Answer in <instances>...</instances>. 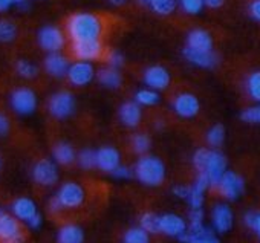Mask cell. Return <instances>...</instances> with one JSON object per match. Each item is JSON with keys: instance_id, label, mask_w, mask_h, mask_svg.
Listing matches in <instances>:
<instances>
[{"instance_id": "cell-1", "label": "cell", "mask_w": 260, "mask_h": 243, "mask_svg": "<svg viewBox=\"0 0 260 243\" xmlns=\"http://www.w3.org/2000/svg\"><path fill=\"white\" fill-rule=\"evenodd\" d=\"M103 32L101 20L89 13L74 14L68 20V34L74 43L80 42H96Z\"/></svg>"}, {"instance_id": "cell-2", "label": "cell", "mask_w": 260, "mask_h": 243, "mask_svg": "<svg viewBox=\"0 0 260 243\" xmlns=\"http://www.w3.org/2000/svg\"><path fill=\"white\" fill-rule=\"evenodd\" d=\"M135 176L149 187H158L166 179V165L156 156H143L135 167Z\"/></svg>"}, {"instance_id": "cell-3", "label": "cell", "mask_w": 260, "mask_h": 243, "mask_svg": "<svg viewBox=\"0 0 260 243\" xmlns=\"http://www.w3.org/2000/svg\"><path fill=\"white\" fill-rule=\"evenodd\" d=\"M55 199L58 200L61 211L63 210H75L78 206H81L84 203L86 199V193L84 188L77 184V182H66L60 187Z\"/></svg>"}, {"instance_id": "cell-4", "label": "cell", "mask_w": 260, "mask_h": 243, "mask_svg": "<svg viewBox=\"0 0 260 243\" xmlns=\"http://www.w3.org/2000/svg\"><path fill=\"white\" fill-rule=\"evenodd\" d=\"M216 188L219 190L220 196L226 200H236L245 190V181L236 171H225Z\"/></svg>"}, {"instance_id": "cell-5", "label": "cell", "mask_w": 260, "mask_h": 243, "mask_svg": "<svg viewBox=\"0 0 260 243\" xmlns=\"http://www.w3.org/2000/svg\"><path fill=\"white\" fill-rule=\"evenodd\" d=\"M75 110V98L71 92H57L49 99V112L57 119H64L71 116Z\"/></svg>"}, {"instance_id": "cell-6", "label": "cell", "mask_w": 260, "mask_h": 243, "mask_svg": "<svg viewBox=\"0 0 260 243\" xmlns=\"http://www.w3.org/2000/svg\"><path fill=\"white\" fill-rule=\"evenodd\" d=\"M225 171H226V158L217 150H210L205 167L201 171V173L207 175V178L210 181V187H217V184Z\"/></svg>"}, {"instance_id": "cell-7", "label": "cell", "mask_w": 260, "mask_h": 243, "mask_svg": "<svg viewBox=\"0 0 260 243\" xmlns=\"http://www.w3.org/2000/svg\"><path fill=\"white\" fill-rule=\"evenodd\" d=\"M11 107L19 115H31L37 109V96L28 87L16 89L11 93Z\"/></svg>"}, {"instance_id": "cell-8", "label": "cell", "mask_w": 260, "mask_h": 243, "mask_svg": "<svg viewBox=\"0 0 260 243\" xmlns=\"http://www.w3.org/2000/svg\"><path fill=\"white\" fill-rule=\"evenodd\" d=\"M173 110L178 116L185 118V119H191L199 113L201 102H199L196 95L184 92V93H179L173 99Z\"/></svg>"}, {"instance_id": "cell-9", "label": "cell", "mask_w": 260, "mask_h": 243, "mask_svg": "<svg viewBox=\"0 0 260 243\" xmlns=\"http://www.w3.org/2000/svg\"><path fill=\"white\" fill-rule=\"evenodd\" d=\"M8 240H23V228L20 222L0 210V241H8Z\"/></svg>"}, {"instance_id": "cell-10", "label": "cell", "mask_w": 260, "mask_h": 243, "mask_svg": "<svg viewBox=\"0 0 260 243\" xmlns=\"http://www.w3.org/2000/svg\"><path fill=\"white\" fill-rule=\"evenodd\" d=\"M32 178L39 185L43 187H52L58 181V170L57 165L49 159L39 161L32 168Z\"/></svg>"}, {"instance_id": "cell-11", "label": "cell", "mask_w": 260, "mask_h": 243, "mask_svg": "<svg viewBox=\"0 0 260 243\" xmlns=\"http://www.w3.org/2000/svg\"><path fill=\"white\" fill-rule=\"evenodd\" d=\"M211 222H213V228L216 232H219V234L228 232L234 223V214H233V210L230 208V205H226V203L214 205V208L211 211Z\"/></svg>"}, {"instance_id": "cell-12", "label": "cell", "mask_w": 260, "mask_h": 243, "mask_svg": "<svg viewBox=\"0 0 260 243\" xmlns=\"http://www.w3.org/2000/svg\"><path fill=\"white\" fill-rule=\"evenodd\" d=\"M39 43L45 51L54 54L64 46V37L57 26H45L39 32Z\"/></svg>"}, {"instance_id": "cell-13", "label": "cell", "mask_w": 260, "mask_h": 243, "mask_svg": "<svg viewBox=\"0 0 260 243\" xmlns=\"http://www.w3.org/2000/svg\"><path fill=\"white\" fill-rule=\"evenodd\" d=\"M68 78L69 81L74 84V86H86L89 84L93 77H95V71H93V66L89 63V61H77L74 63L72 66H69L68 69Z\"/></svg>"}, {"instance_id": "cell-14", "label": "cell", "mask_w": 260, "mask_h": 243, "mask_svg": "<svg viewBox=\"0 0 260 243\" xmlns=\"http://www.w3.org/2000/svg\"><path fill=\"white\" fill-rule=\"evenodd\" d=\"M144 83L152 90H164L170 84V74L162 66H152L144 72Z\"/></svg>"}, {"instance_id": "cell-15", "label": "cell", "mask_w": 260, "mask_h": 243, "mask_svg": "<svg viewBox=\"0 0 260 243\" xmlns=\"http://www.w3.org/2000/svg\"><path fill=\"white\" fill-rule=\"evenodd\" d=\"M187 222L178 214H164L159 216V232H164L172 237H179L187 231Z\"/></svg>"}, {"instance_id": "cell-16", "label": "cell", "mask_w": 260, "mask_h": 243, "mask_svg": "<svg viewBox=\"0 0 260 243\" xmlns=\"http://www.w3.org/2000/svg\"><path fill=\"white\" fill-rule=\"evenodd\" d=\"M121 165L119 152L115 147H101L96 150V167L101 171L112 173L115 168Z\"/></svg>"}, {"instance_id": "cell-17", "label": "cell", "mask_w": 260, "mask_h": 243, "mask_svg": "<svg viewBox=\"0 0 260 243\" xmlns=\"http://www.w3.org/2000/svg\"><path fill=\"white\" fill-rule=\"evenodd\" d=\"M72 54L80 60V61H90L96 60L103 54V46L100 40L96 42H80V43H72Z\"/></svg>"}, {"instance_id": "cell-18", "label": "cell", "mask_w": 260, "mask_h": 243, "mask_svg": "<svg viewBox=\"0 0 260 243\" xmlns=\"http://www.w3.org/2000/svg\"><path fill=\"white\" fill-rule=\"evenodd\" d=\"M184 57L194 66H199V67H204V69H213L217 66L219 63V58L217 55L210 51V52H204V51H194V49H190V48H184L182 51Z\"/></svg>"}, {"instance_id": "cell-19", "label": "cell", "mask_w": 260, "mask_h": 243, "mask_svg": "<svg viewBox=\"0 0 260 243\" xmlns=\"http://www.w3.org/2000/svg\"><path fill=\"white\" fill-rule=\"evenodd\" d=\"M187 48L194 49V51L210 52L213 51V37L205 29H201V28L191 29L187 36Z\"/></svg>"}, {"instance_id": "cell-20", "label": "cell", "mask_w": 260, "mask_h": 243, "mask_svg": "<svg viewBox=\"0 0 260 243\" xmlns=\"http://www.w3.org/2000/svg\"><path fill=\"white\" fill-rule=\"evenodd\" d=\"M178 238L182 243H220L219 238L216 237V234L213 232V229L207 228L205 225L198 231H188L187 229Z\"/></svg>"}, {"instance_id": "cell-21", "label": "cell", "mask_w": 260, "mask_h": 243, "mask_svg": "<svg viewBox=\"0 0 260 243\" xmlns=\"http://www.w3.org/2000/svg\"><path fill=\"white\" fill-rule=\"evenodd\" d=\"M141 107L134 101H127L119 109L121 123L127 127H137L141 123Z\"/></svg>"}, {"instance_id": "cell-22", "label": "cell", "mask_w": 260, "mask_h": 243, "mask_svg": "<svg viewBox=\"0 0 260 243\" xmlns=\"http://www.w3.org/2000/svg\"><path fill=\"white\" fill-rule=\"evenodd\" d=\"M37 213H39V211H37V206H36L34 200L29 199V197H19V199H16L14 203H13V214H14V217L19 219V220H23V222H26V223H28Z\"/></svg>"}, {"instance_id": "cell-23", "label": "cell", "mask_w": 260, "mask_h": 243, "mask_svg": "<svg viewBox=\"0 0 260 243\" xmlns=\"http://www.w3.org/2000/svg\"><path fill=\"white\" fill-rule=\"evenodd\" d=\"M45 69L49 75L60 78V77H64L68 74L69 63L63 55H60L58 52H54L45 58Z\"/></svg>"}, {"instance_id": "cell-24", "label": "cell", "mask_w": 260, "mask_h": 243, "mask_svg": "<svg viewBox=\"0 0 260 243\" xmlns=\"http://www.w3.org/2000/svg\"><path fill=\"white\" fill-rule=\"evenodd\" d=\"M58 243H83L84 241V232L78 225L68 223L63 225L57 235Z\"/></svg>"}, {"instance_id": "cell-25", "label": "cell", "mask_w": 260, "mask_h": 243, "mask_svg": "<svg viewBox=\"0 0 260 243\" xmlns=\"http://www.w3.org/2000/svg\"><path fill=\"white\" fill-rule=\"evenodd\" d=\"M52 155H54L55 162L60 164V165H69V164H72V162L75 161V152H74V149H72L69 144H66V143L57 144V146L54 147Z\"/></svg>"}, {"instance_id": "cell-26", "label": "cell", "mask_w": 260, "mask_h": 243, "mask_svg": "<svg viewBox=\"0 0 260 243\" xmlns=\"http://www.w3.org/2000/svg\"><path fill=\"white\" fill-rule=\"evenodd\" d=\"M98 81L109 87V89H116L121 86V75L118 72V69H113V67H106V69H101L98 72Z\"/></svg>"}, {"instance_id": "cell-27", "label": "cell", "mask_w": 260, "mask_h": 243, "mask_svg": "<svg viewBox=\"0 0 260 243\" xmlns=\"http://www.w3.org/2000/svg\"><path fill=\"white\" fill-rule=\"evenodd\" d=\"M245 89L248 96L260 104V71H254L248 75L245 81Z\"/></svg>"}, {"instance_id": "cell-28", "label": "cell", "mask_w": 260, "mask_h": 243, "mask_svg": "<svg viewBox=\"0 0 260 243\" xmlns=\"http://www.w3.org/2000/svg\"><path fill=\"white\" fill-rule=\"evenodd\" d=\"M124 243H150L149 232H146L143 228H130L125 231L122 237Z\"/></svg>"}, {"instance_id": "cell-29", "label": "cell", "mask_w": 260, "mask_h": 243, "mask_svg": "<svg viewBox=\"0 0 260 243\" xmlns=\"http://www.w3.org/2000/svg\"><path fill=\"white\" fill-rule=\"evenodd\" d=\"M225 141V127L222 124H216L213 127H210V130L207 132V143L211 147H220Z\"/></svg>"}, {"instance_id": "cell-30", "label": "cell", "mask_w": 260, "mask_h": 243, "mask_svg": "<svg viewBox=\"0 0 260 243\" xmlns=\"http://www.w3.org/2000/svg\"><path fill=\"white\" fill-rule=\"evenodd\" d=\"M140 225H141L140 228H143L146 232L156 234L159 232V216H156L155 213H146L141 216Z\"/></svg>"}, {"instance_id": "cell-31", "label": "cell", "mask_w": 260, "mask_h": 243, "mask_svg": "<svg viewBox=\"0 0 260 243\" xmlns=\"http://www.w3.org/2000/svg\"><path fill=\"white\" fill-rule=\"evenodd\" d=\"M149 5L152 7V10L156 14L169 16V14H172L176 10L178 2H176V0H152Z\"/></svg>"}, {"instance_id": "cell-32", "label": "cell", "mask_w": 260, "mask_h": 243, "mask_svg": "<svg viewBox=\"0 0 260 243\" xmlns=\"http://www.w3.org/2000/svg\"><path fill=\"white\" fill-rule=\"evenodd\" d=\"M137 104H143V106H155L159 102V95L158 92L152 90V89H141L137 92L135 95Z\"/></svg>"}, {"instance_id": "cell-33", "label": "cell", "mask_w": 260, "mask_h": 243, "mask_svg": "<svg viewBox=\"0 0 260 243\" xmlns=\"http://www.w3.org/2000/svg\"><path fill=\"white\" fill-rule=\"evenodd\" d=\"M17 37V28L10 20H0V42L10 43Z\"/></svg>"}, {"instance_id": "cell-34", "label": "cell", "mask_w": 260, "mask_h": 243, "mask_svg": "<svg viewBox=\"0 0 260 243\" xmlns=\"http://www.w3.org/2000/svg\"><path fill=\"white\" fill-rule=\"evenodd\" d=\"M78 165L84 170H92L93 167H96V152L86 149L83 152H80L78 155Z\"/></svg>"}, {"instance_id": "cell-35", "label": "cell", "mask_w": 260, "mask_h": 243, "mask_svg": "<svg viewBox=\"0 0 260 243\" xmlns=\"http://www.w3.org/2000/svg\"><path fill=\"white\" fill-rule=\"evenodd\" d=\"M16 69H17L19 75L23 77V78H34L37 75V72H39L37 71V66L32 64L28 60H19L17 64H16Z\"/></svg>"}, {"instance_id": "cell-36", "label": "cell", "mask_w": 260, "mask_h": 243, "mask_svg": "<svg viewBox=\"0 0 260 243\" xmlns=\"http://www.w3.org/2000/svg\"><path fill=\"white\" fill-rule=\"evenodd\" d=\"M181 8L184 13L190 14V16H196L204 10V0H179Z\"/></svg>"}, {"instance_id": "cell-37", "label": "cell", "mask_w": 260, "mask_h": 243, "mask_svg": "<svg viewBox=\"0 0 260 243\" xmlns=\"http://www.w3.org/2000/svg\"><path fill=\"white\" fill-rule=\"evenodd\" d=\"M132 147L137 153H147L150 149V138L144 133H138L132 138Z\"/></svg>"}, {"instance_id": "cell-38", "label": "cell", "mask_w": 260, "mask_h": 243, "mask_svg": "<svg viewBox=\"0 0 260 243\" xmlns=\"http://www.w3.org/2000/svg\"><path fill=\"white\" fill-rule=\"evenodd\" d=\"M240 118L245 121V123L260 124V104H257V106H251V107L245 109V110L242 112Z\"/></svg>"}, {"instance_id": "cell-39", "label": "cell", "mask_w": 260, "mask_h": 243, "mask_svg": "<svg viewBox=\"0 0 260 243\" xmlns=\"http://www.w3.org/2000/svg\"><path fill=\"white\" fill-rule=\"evenodd\" d=\"M190 225H188V231H198L204 226V210L198 208V210H191L190 211Z\"/></svg>"}, {"instance_id": "cell-40", "label": "cell", "mask_w": 260, "mask_h": 243, "mask_svg": "<svg viewBox=\"0 0 260 243\" xmlns=\"http://www.w3.org/2000/svg\"><path fill=\"white\" fill-rule=\"evenodd\" d=\"M245 225L255 231L260 237V211H248L245 214Z\"/></svg>"}, {"instance_id": "cell-41", "label": "cell", "mask_w": 260, "mask_h": 243, "mask_svg": "<svg viewBox=\"0 0 260 243\" xmlns=\"http://www.w3.org/2000/svg\"><path fill=\"white\" fill-rule=\"evenodd\" d=\"M204 191H199L196 190L194 187H190V196H188V203L191 206V210H198V208H202L204 205Z\"/></svg>"}, {"instance_id": "cell-42", "label": "cell", "mask_w": 260, "mask_h": 243, "mask_svg": "<svg viewBox=\"0 0 260 243\" xmlns=\"http://www.w3.org/2000/svg\"><path fill=\"white\" fill-rule=\"evenodd\" d=\"M208 153L210 150L208 149H198L193 155V164L196 167V170L201 173L205 167V162H207V158H208Z\"/></svg>"}, {"instance_id": "cell-43", "label": "cell", "mask_w": 260, "mask_h": 243, "mask_svg": "<svg viewBox=\"0 0 260 243\" xmlns=\"http://www.w3.org/2000/svg\"><path fill=\"white\" fill-rule=\"evenodd\" d=\"M196 190H199V191H207V188L210 187V181H208V178H207V175L205 173H199L198 175V178H196V181H194V185H193Z\"/></svg>"}, {"instance_id": "cell-44", "label": "cell", "mask_w": 260, "mask_h": 243, "mask_svg": "<svg viewBox=\"0 0 260 243\" xmlns=\"http://www.w3.org/2000/svg\"><path fill=\"white\" fill-rule=\"evenodd\" d=\"M122 63H124V57L119 52H116V51L110 52V55H109V64H110V67L118 69Z\"/></svg>"}, {"instance_id": "cell-45", "label": "cell", "mask_w": 260, "mask_h": 243, "mask_svg": "<svg viewBox=\"0 0 260 243\" xmlns=\"http://www.w3.org/2000/svg\"><path fill=\"white\" fill-rule=\"evenodd\" d=\"M112 175L118 179H128L130 176H132V171H130V168H127L125 165H119L118 168H115L112 171Z\"/></svg>"}, {"instance_id": "cell-46", "label": "cell", "mask_w": 260, "mask_h": 243, "mask_svg": "<svg viewBox=\"0 0 260 243\" xmlns=\"http://www.w3.org/2000/svg\"><path fill=\"white\" fill-rule=\"evenodd\" d=\"M248 10H249L251 17L254 20L260 22V0H252V2L249 4V7H248Z\"/></svg>"}, {"instance_id": "cell-47", "label": "cell", "mask_w": 260, "mask_h": 243, "mask_svg": "<svg viewBox=\"0 0 260 243\" xmlns=\"http://www.w3.org/2000/svg\"><path fill=\"white\" fill-rule=\"evenodd\" d=\"M173 194L179 199H188L190 196V187L187 185H176L173 187Z\"/></svg>"}, {"instance_id": "cell-48", "label": "cell", "mask_w": 260, "mask_h": 243, "mask_svg": "<svg viewBox=\"0 0 260 243\" xmlns=\"http://www.w3.org/2000/svg\"><path fill=\"white\" fill-rule=\"evenodd\" d=\"M8 132H10V119L4 113H0V136L8 135Z\"/></svg>"}, {"instance_id": "cell-49", "label": "cell", "mask_w": 260, "mask_h": 243, "mask_svg": "<svg viewBox=\"0 0 260 243\" xmlns=\"http://www.w3.org/2000/svg\"><path fill=\"white\" fill-rule=\"evenodd\" d=\"M223 4H225V0H204V5L211 10H217L220 7H223Z\"/></svg>"}, {"instance_id": "cell-50", "label": "cell", "mask_w": 260, "mask_h": 243, "mask_svg": "<svg viewBox=\"0 0 260 243\" xmlns=\"http://www.w3.org/2000/svg\"><path fill=\"white\" fill-rule=\"evenodd\" d=\"M42 222H43V219H42V216L37 213V214H36V216L28 222V225H29L31 228H34V229H39V228L42 226Z\"/></svg>"}, {"instance_id": "cell-51", "label": "cell", "mask_w": 260, "mask_h": 243, "mask_svg": "<svg viewBox=\"0 0 260 243\" xmlns=\"http://www.w3.org/2000/svg\"><path fill=\"white\" fill-rule=\"evenodd\" d=\"M10 7H11V2H10V0H0V13L7 11Z\"/></svg>"}, {"instance_id": "cell-52", "label": "cell", "mask_w": 260, "mask_h": 243, "mask_svg": "<svg viewBox=\"0 0 260 243\" xmlns=\"http://www.w3.org/2000/svg\"><path fill=\"white\" fill-rule=\"evenodd\" d=\"M109 2L112 5H115V7H121V5H124L127 2V0H109Z\"/></svg>"}, {"instance_id": "cell-53", "label": "cell", "mask_w": 260, "mask_h": 243, "mask_svg": "<svg viewBox=\"0 0 260 243\" xmlns=\"http://www.w3.org/2000/svg\"><path fill=\"white\" fill-rule=\"evenodd\" d=\"M11 5H22L23 2H26V0H10Z\"/></svg>"}, {"instance_id": "cell-54", "label": "cell", "mask_w": 260, "mask_h": 243, "mask_svg": "<svg viewBox=\"0 0 260 243\" xmlns=\"http://www.w3.org/2000/svg\"><path fill=\"white\" fill-rule=\"evenodd\" d=\"M0 243H22L20 240H8V241H0Z\"/></svg>"}, {"instance_id": "cell-55", "label": "cell", "mask_w": 260, "mask_h": 243, "mask_svg": "<svg viewBox=\"0 0 260 243\" xmlns=\"http://www.w3.org/2000/svg\"><path fill=\"white\" fill-rule=\"evenodd\" d=\"M2 167H4V161H2V158H0V171H2Z\"/></svg>"}, {"instance_id": "cell-56", "label": "cell", "mask_w": 260, "mask_h": 243, "mask_svg": "<svg viewBox=\"0 0 260 243\" xmlns=\"http://www.w3.org/2000/svg\"><path fill=\"white\" fill-rule=\"evenodd\" d=\"M141 2H143V4H150L152 0H141Z\"/></svg>"}]
</instances>
